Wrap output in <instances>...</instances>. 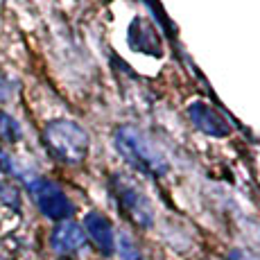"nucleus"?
<instances>
[{
	"label": "nucleus",
	"instance_id": "nucleus-6",
	"mask_svg": "<svg viewBox=\"0 0 260 260\" xmlns=\"http://www.w3.org/2000/svg\"><path fill=\"white\" fill-rule=\"evenodd\" d=\"M84 229L86 233L93 238V242L98 244V249L104 256H111L116 249V236H113V226L104 215L100 213H88L84 217Z\"/></svg>",
	"mask_w": 260,
	"mask_h": 260
},
{
	"label": "nucleus",
	"instance_id": "nucleus-2",
	"mask_svg": "<svg viewBox=\"0 0 260 260\" xmlns=\"http://www.w3.org/2000/svg\"><path fill=\"white\" fill-rule=\"evenodd\" d=\"M48 149L63 163H82L88 152V134L73 120H54L43 132Z\"/></svg>",
	"mask_w": 260,
	"mask_h": 260
},
{
	"label": "nucleus",
	"instance_id": "nucleus-1",
	"mask_svg": "<svg viewBox=\"0 0 260 260\" xmlns=\"http://www.w3.org/2000/svg\"><path fill=\"white\" fill-rule=\"evenodd\" d=\"M113 145H116L120 156H122L129 166L136 168L138 172L149 174V177H161V174L168 172L170 166H168L166 156H163L156 149V145L149 141L143 132H138V129L129 127V124L116 129V134H113Z\"/></svg>",
	"mask_w": 260,
	"mask_h": 260
},
{
	"label": "nucleus",
	"instance_id": "nucleus-3",
	"mask_svg": "<svg viewBox=\"0 0 260 260\" xmlns=\"http://www.w3.org/2000/svg\"><path fill=\"white\" fill-rule=\"evenodd\" d=\"M113 190H116L118 204L138 226H152V206H149V199L143 194V190L127 179L124 174H116L113 177Z\"/></svg>",
	"mask_w": 260,
	"mask_h": 260
},
{
	"label": "nucleus",
	"instance_id": "nucleus-11",
	"mask_svg": "<svg viewBox=\"0 0 260 260\" xmlns=\"http://www.w3.org/2000/svg\"><path fill=\"white\" fill-rule=\"evenodd\" d=\"M0 199H3L7 206H14V208H18V190L12 186L9 181H0Z\"/></svg>",
	"mask_w": 260,
	"mask_h": 260
},
{
	"label": "nucleus",
	"instance_id": "nucleus-4",
	"mask_svg": "<svg viewBox=\"0 0 260 260\" xmlns=\"http://www.w3.org/2000/svg\"><path fill=\"white\" fill-rule=\"evenodd\" d=\"M27 188L32 192L34 202H37L39 211L50 219H66L73 215V204L71 199L63 194V190L57 183L48 181V179H32L27 181Z\"/></svg>",
	"mask_w": 260,
	"mask_h": 260
},
{
	"label": "nucleus",
	"instance_id": "nucleus-5",
	"mask_svg": "<svg viewBox=\"0 0 260 260\" xmlns=\"http://www.w3.org/2000/svg\"><path fill=\"white\" fill-rule=\"evenodd\" d=\"M188 118L199 132H204L206 136H215V138H226L231 134V124L224 120V116L219 111H215L211 104L202 102H192L188 107Z\"/></svg>",
	"mask_w": 260,
	"mask_h": 260
},
{
	"label": "nucleus",
	"instance_id": "nucleus-7",
	"mask_svg": "<svg viewBox=\"0 0 260 260\" xmlns=\"http://www.w3.org/2000/svg\"><path fill=\"white\" fill-rule=\"evenodd\" d=\"M50 244L57 253H71L77 251L86 244V233L79 224L75 222H61L57 229L52 231V238H50Z\"/></svg>",
	"mask_w": 260,
	"mask_h": 260
},
{
	"label": "nucleus",
	"instance_id": "nucleus-9",
	"mask_svg": "<svg viewBox=\"0 0 260 260\" xmlns=\"http://www.w3.org/2000/svg\"><path fill=\"white\" fill-rule=\"evenodd\" d=\"M21 136H23L21 124H18L12 116H7L5 111H0V141L16 143V141H21Z\"/></svg>",
	"mask_w": 260,
	"mask_h": 260
},
{
	"label": "nucleus",
	"instance_id": "nucleus-10",
	"mask_svg": "<svg viewBox=\"0 0 260 260\" xmlns=\"http://www.w3.org/2000/svg\"><path fill=\"white\" fill-rule=\"evenodd\" d=\"M116 247H118V253L122 260H141V249H138V244L134 242V238L129 236L127 231H120Z\"/></svg>",
	"mask_w": 260,
	"mask_h": 260
},
{
	"label": "nucleus",
	"instance_id": "nucleus-14",
	"mask_svg": "<svg viewBox=\"0 0 260 260\" xmlns=\"http://www.w3.org/2000/svg\"><path fill=\"white\" fill-rule=\"evenodd\" d=\"M5 98H9V86H7V79L0 75V100H5Z\"/></svg>",
	"mask_w": 260,
	"mask_h": 260
},
{
	"label": "nucleus",
	"instance_id": "nucleus-13",
	"mask_svg": "<svg viewBox=\"0 0 260 260\" xmlns=\"http://www.w3.org/2000/svg\"><path fill=\"white\" fill-rule=\"evenodd\" d=\"M0 172H12V158L5 154L3 147H0Z\"/></svg>",
	"mask_w": 260,
	"mask_h": 260
},
{
	"label": "nucleus",
	"instance_id": "nucleus-8",
	"mask_svg": "<svg viewBox=\"0 0 260 260\" xmlns=\"http://www.w3.org/2000/svg\"><path fill=\"white\" fill-rule=\"evenodd\" d=\"M129 43H132V48L141 50V52H147V54H161L163 52L158 34L154 32L152 25H149L147 21H143V18H136V21L132 23V29H129Z\"/></svg>",
	"mask_w": 260,
	"mask_h": 260
},
{
	"label": "nucleus",
	"instance_id": "nucleus-12",
	"mask_svg": "<svg viewBox=\"0 0 260 260\" xmlns=\"http://www.w3.org/2000/svg\"><path fill=\"white\" fill-rule=\"evenodd\" d=\"M229 260H260V258L251 251H244V249H233V251L229 253Z\"/></svg>",
	"mask_w": 260,
	"mask_h": 260
}]
</instances>
